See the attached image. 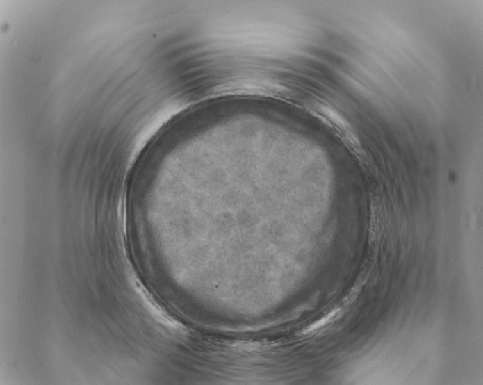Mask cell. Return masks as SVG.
<instances>
[{"instance_id": "cell-1", "label": "cell", "mask_w": 483, "mask_h": 385, "mask_svg": "<svg viewBox=\"0 0 483 385\" xmlns=\"http://www.w3.org/2000/svg\"><path fill=\"white\" fill-rule=\"evenodd\" d=\"M306 108L314 117L331 129L350 149L359 156L362 155V147L354 130L338 112L333 109L331 106L319 102L311 103Z\"/></svg>"}, {"instance_id": "cell-2", "label": "cell", "mask_w": 483, "mask_h": 385, "mask_svg": "<svg viewBox=\"0 0 483 385\" xmlns=\"http://www.w3.org/2000/svg\"><path fill=\"white\" fill-rule=\"evenodd\" d=\"M340 311V309L334 310V311L325 316V318H322L316 322L313 323V325H311L309 327H306L304 330V334H309L311 333L314 332V331H316L320 328L326 326L327 325H328L329 322H331V320L334 319L336 316H337V314H338Z\"/></svg>"}]
</instances>
